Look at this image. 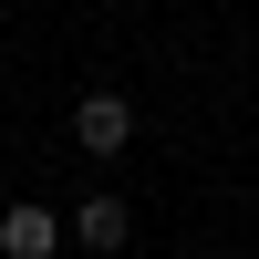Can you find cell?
<instances>
[{
    "label": "cell",
    "mask_w": 259,
    "mask_h": 259,
    "mask_svg": "<svg viewBox=\"0 0 259 259\" xmlns=\"http://www.w3.org/2000/svg\"><path fill=\"white\" fill-rule=\"evenodd\" d=\"M73 239H83V249H124V239H135V207H124L114 187H94V197L73 207Z\"/></svg>",
    "instance_id": "obj_3"
},
{
    "label": "cell",
    "mask_w": 259,
    "mask_h": 259,
    "mask_svg": "<svg viewBox=\"0 0 259 259\" xmlns=\"http://www.w3.org/2000/svg\"><path fill=\"white\" fill-rule=\"evenodd\" d=\"M62 239H73V218H52L41 197H21V207H0V259H52Z\"/></svg>",
    "instance_id": "obj_2"
},
{
    "label": "cell",
    "mask_w": 259,
    "mask_h": 259,
    "mask_svg": "<svg viewBox=\"0 0 259 259\" xmlns=\"http://www.w3.org/2000/svg\"><path fill=\"white\" fill-rule=\"evenodd\" d=\"M73 145H83V156H94V166H114L124 145H135V104H124L114 83H94V94L73 104Z\"/></svg>",
    "instance_id": "obj_1"
}]
</instances>
